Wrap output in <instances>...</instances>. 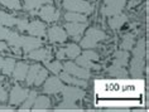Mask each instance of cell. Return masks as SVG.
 Masks as SVG:
<instances>
[{
  "label": "cell",
  "mask_w": 149,
  "mask_h": 112,
  "mask_svg": "<svg viewBox=\"0 0 149 112\" xmlns=\"http://www.w3.org/2000/svg\"><path fill=\"white\" fill-rule=\"evenodd\" d=\"M25 32H28L32 37H43L46 34V25L39 20H33L27 24Z\"/></svg>",
  "instance_id": "13"
},
{
  "label": "cell",
  "mask_w": 149,
  "mask_h": 112,
  "mask_svg": "<svg viewBox=\"0 0 149 112\" xmlns=\"http://www.w3.org/2000/svg\"><path fill=\"white\" fill-rule=\"evenodd\" d=\"M28 96V91L25 88H22L20 86H15L12 92H10V104H20L22 102H24V100Z\"/></svg>",
  "instance_id": "11"
},
{
  "label": "cell",
  "mask_w": 149,
  "mask_h": 112,
  "mask_svg": "<svg viewBox=\"0 0 149 112\" xmlns=\"http://www.w3.org/2000/svg\"><path fill=\"white\" fill-rule=\"evenodd\" d=\"M10 32L8 28H5V27H3V25H0V40H6L9 38V35H10Z\"/></svg>",
  "instance_id": "35"
},
{
  "label": "cell",
  "mask_w": 149,
  "mask_h": 112,
  "mask_svg": "<svg viewBox=\"0 0 149 112\" xmlns=\"http://www.w3.org/2000/svg\"><path fill=\"white\" fill-rule=\"evenodd\" d=\"M46 66H47V68L49 69L52 73H54V74H58L62 71V68H63V64H61V62H58V61H54V62L47 61Z\"/></svg>",
  "instance_id": "32"
},
{
  "label": "cell",
  "mask_w": 149,
  "mask_h": 112,
  "mask_svg": "<svg viewBox=\"0 0 149 112\" xmlns=\"http://www.w3.org/2000/svg\"><path fill=\"white\" fill-rule=\"evenodd\" d=\"M87 23H71V21H67L66 24V30L67 34H70L71 37H73L76 40H79L81 38V34L84 33V30L86 29Z\"/></svg>",
  "instance_id": "9"
},
{
  "label": "cell",
  "mask_w": 149,
  "mask_h": 112,
  "mask_svg": "<svg viewBox=\"0 0 149 112\" xmlns=\"http://www.w3.org/2000/svg\"><path fill=\"white\" fill-rule=\"evenodd\" d=\"M6 100V92L4 88L0 87V101H5Z\"/></svg>",
  "instance_id": "39"
},
{
  "label": "cell",
  "mask_w": 149,
  "mask_h": 112,
  "mask_svg": "<svg viewBox=\"0 0 149 112\" xmlns=\"http://www.w3.org/2000/svg\"><path fill=\"white\" fill-rule=\"evenodd\" d=\"M28 64L25 62H19V63H15L14 66V69H13V77L15 81H24L25 77H27V72H28Z\"/></svg>",
  "instance_id": "16"
},
{
  "label": "cell",
  "mask_w": 149,
  "mask_h": 112,
  "mask_svg": "<svg viewBox=\"0 0 149 112\" xmlns=\"http://www.w3.org/2000/svg\"><path fill=\"white\" fill-rule=\"evenodd\" d=\"M14 66H15V61L13 58H5L3 59V64H1V72L6 74V76H10L14 69Z\"/></svg>",
  "instance_id": "24"
},
{
  "label": "cell",
  "mask_w": 149,
  "mask_h": 112,
  "mask_svg": "<svg viewBox=\"0 0 149 112\" xmlns=\"http://www.w3.org/2000/svg\"><path fill=\"white\" fill-rule=\"evenodd\" d=\"M42 46V40L39 38H34V37H25L22 35L20 37V48H23L24 52H31L36 48H39Z\"/></svg>",
  "instance_id": "10"
},
{
  "label": "cell",
  "mask_w": 149,
  "mask_h": 112,
  "mask_svg": "<svg viewBox=\"0 0 149 112\" xmlns=\"http://www.w3.org/2000/svg\"><path fill=\"white\" fill-rule=\"evenodd\" d=\"M48 76V72H47V69H44L40 67L39 71H38V73H37V76H36V80H34V83L33 84H36V86H40L43 83V81L47 78Z\"/></svg>",
  "instance_id": "33"
},
{
  "label": "cell",
  "mask_w": 149,
  "mask_h": 112,
  "mask_svg": "<svg viewBox=\"0 0 149 112\" xmlns=\"http://www.w3.org/2000/svg\"><path fill=\"white\" fill-rule=\"evenodd\" d=\"M143 84H134L133 82H120V81H101L96 82L95 91L100 97L106 98H130L138 97L143 91Z\"/></svg>",
  "instance_id": "1"
},
{
  "label": "cell",
  "mask_w": 149,
  "mask_h": 112,
  "mask_svg": "<svg viewBox=\"0 0 149 112\" xmlns=\"http://www.w3.org/2000/svg\"><path fill=\"white\" fill-rule=\"evenodd\" d=\"M128 62V53L126 52H116L115 53V61L114 66L115 67H123Z\"/></svg>",
  "instance_id": "27"
},
{
  "label": "cell",
  "mask_w": 149,
  "mask_h": 112,
  "mask_svg": "<svg viewBox=\"0 0 149 112\" xmlns=\"http://www.w3.org/2000/svg\"><path fill=\"white\" fill-rule=\"evenodd\" d=\"M39 68H40L39 64H33L31 68H28L27 77H25V81H27V84H28V86H32L33 83H34L36 76H37V73H38Z\"/></svg>",
  "instance_id": "25"
},
{
  "label": "cell",
  "mask_w": 149,
  "mask_h": 112,
  "mask_svg": "<svg viewBox=\"0 0 149 112\" xmlns=\"http://www.w3.org/2000/svg\"><path fill=\"white\" fill-rule=\"evenodd\" d=\"M65 19L71 23H85L87 21L86 15L81 13H73V12H67L65 15Z\"/></svg>",
  "instance_id": "23"
},
{
  "label": "cell",
  "mask_w": 149,
  "mask_h": 112,
  "mask_svg": "<svg viewBox=\"0 0 149 112\" xmlns=\"http://www.w3.org/2000/svg\"><path fill=\"white\" fill-rule=\"evenodd\" d=\"M126 0H105V6L102 8V14L105 15H115L121 13Z\"/></svg>",
  "instance_id": "7"
},
{
  "label": "cell",
  "mask_w": 149,
  "mask_h": 112,
  "mask_svg": "<svg viewBox=\"0 0 149 112\" xmlns=\"http://www.w3.org/2000/svg\"><path fill=\"white\" fill-rule=\"evenodd\" d=\"M29 58L33 59V61H39V62H47V61H51L52 58V54L51 52L46 49V48H36L29 52Z\"/></svg>",
  "instance_id": "15"
},
{
  "label": "cell",
  "mask_w": 149,
  "mask_h": 112,
  "mask_svg": "<svg viewBox=\"0 0 149 112\" xmlns=\"http://www.w3.org/2000/svg\"><path fill=\"white\" fill-rule=\"evenodd\" d=\"M51 107V101L46 96H39L36 97L34 103H33V108L34 110H47Z\"/></svg>",
  "instance_id": "22"
},
{
  "label": "cell",
  "mask_w": 149,
  "mask_h": 112,
  "mask_svg": "<svg viewBox=\"0 0 149 112\" xmlns=\"http://www.w3.org/2000/svg\"><path fill=\"white\" fill-rule=\"evenodd\" d=\"M1 64H3V58L0 57V72H1Z\"/></svg>",
  "instance_id": "41"
},
{
  "label": "cell",
  "mask_w": 149,
  "mask_h": 112,
  "mask_svg": "<svg viewBox=\"0 0 149 112\" xmlns=\"http://www.w3.org/2000/svg\"><path fill=\"white\" fill-rule=\"evenodd\" d=\"M0 110H3V111H12V110H13V107H12V106H9V107L0 106Z\"/></svg>",
  "instance_id": "40"
},
{
  "label": "cell",
  "mask_w": 149,
  "mask_h": 112,
  "mask_svg": "<svg viewBox=\"0 0 149 112\" xmlns=\"http://www.w3.org/2000/svg\"><path fill=\"white\" fill-rule=\"evenodd\" d=\"M106 38L105 32H102L101 29L99 28H90L86 33V35L81 39V47L86 48V49H90V48H94L97 46L99 42H101Z\"/></svg>",
  "instance_id": "4"
},
{
  "label": "cell",
  "mask_w": 149,
  "mask_h": 112,
  "mask_svg": "<svg viewBox=\"0 0 149 112\" xmlns=\"http://www.w3.org/2000/svg\"><path fill=\"white\" fill-rule=\"evenodd\" d=\"M63 68H65V72L71 74V76L81 78V80H87V78H90V76H91V73L88 69L84 68V67H81L79 64H74L72 62L65 63V64H63Z\"/></svg>",
  "instance_id": "6"
},
{
  "label": "cell",
  "mask_w": 149,
  "mask_h": 112,
  "mask_svg": "<svg viewBox=\"0 0 149 112\" xmlns=\"http://www.w3.org/2000/svg\"><path fill=\"white\" fill-rule=\"evenodd\" d=\"M61 80L62 82H66L67 84H72V86H79V87H86V80H81V78H76L74 76H71L67 72L61 74Z\"/></svg>",
  "instance_id": "17"
},
{
  "label": "cell",
  "mask_w": 149,
  "mask_h": 112,
  "mask_svg": "<svg viewBox=\"0 0 149 112\" xmlns=\"http://www.w3.org/2000/svg\"><path fill=\"white\" fill-rule=\"evenodd\" d=\"M8 50V44L4 40H0V52H6Z\"/></svg>",
  "instance_id": "38"
},
{
  "label": "cell",
  "mask_w": 149,
  "mask_h": 112,
  "mask_svg": "<svg viewBox=\"0 0 149 112\" xmlns=\"http://www.w3.org/2000/svg\"><path fill=\"white\" fill-rule=\"evenodd\" d=\"M77 64L84 67V68L86 69H99L100 66H96L94 62L90 61V59H87L86 57H84V55H81V57H77Z\"/></svg>",
  "instance_id": "26"
},
{
  "label": "cell",
  "mask_w": 149,
  "mask_h": 112,
  "mask_svg": "<svg viewBox=\"0 0 149 112\" xmlns=\"http://www.w3.org/2000/svg\"><path fill=\"white\" fill-rule=\"evenodd\" d=\"M0 4L6 6L8 9H12V10H20L22 9V4L19 0H0Z\"/></svg>",
  "instance_id": "29"
},
{
  "label": "cell",
  "mask_w": 149,
  "mask_h": 112,
  "mask_svg": "<svg viewBox=\"0 0 149 112\" xmlns=\"http://www.w3.org/2000/svg\"><path fill=\"white\" fill-rule=\"evenodd\" d=\"M17 23H18L17 18H14L10 14L0 10V25H3V27H13Z\"/></svg>",
  "instance_id": "21"
},
{
  "label": "cell",
  "mask_w": 149,
  "mask_h": 112,
  "mask_svg": "<svg viewBox=\"0 0 149 112\" xmlns=\"http://www.w3.org/2000/svg\"><path fill=\"white\" fill-rule=\"evenodd\" d=\"M82 55H84V57H86L87 59H90V61H92V62H95V61H97V59H99V54L96 53V52H92V50L84 52Z\"/></svg>",
  "instance_id": "34"
},
{
  "label": "cell",
  "mask_w": 149,
  "mask_h": 112,
  "mask_svg": "<svg viewBox=\"0 0 149 112\" xmlns=\"http://www.w3.org/2000/svg\"><path fill=\"white\" fill-rule=\"evenodd\" d=\"M63 8L67 12L81 13V14H90L92 13L94 8L90 5V3L86 0H63Z\"/></svg>",
  "instance_id": "5"
},
{
  "label": "cell",
  "mask_w": 149,
  "mask_h": 112,
  "mask_svg": "<svg viewBox=\"0 0 149 112\" xmlns=\"http://www.w3.org/2000/svg\"><path fill=\"white\" fill-rule=\"evenodd\" d=\"M126 20H128L126 15L119 13V14H115V15H113V18L109 20V25H110L111 29H119V28H121L123 25L126 23Z\"/></svg>",
  "instance_id": "19"
},
{
  "label": "cell",
  "mask_w": 149,
  "mask_h": 112,
  "mask_svg": "<svg viewBox=\"0 0 149 112\" xmlns=\"http://www.w3.org/2000/svg\"><path fill=\"white\" fill-rule=\"evenodd\" d=\"M57 58H58V59H65V58H66V55H65V49H63V48L58 49V52H57Z\"/></svg>",
  "instance_id": "37"
},
{
  "label": "cell",
  "mask_w": 149,
  "mask_h": 112,
  "mask_svg": "<svg viewBox=\"0 0 149 112\" xmlns=\"http://www.w3.org/2000/svg\"><path fill=\"white\" fill-rule=\"evenodd\" d=\"M48 38L52 43H63L67 39V33L61 27H52L48 29Z\"/></svg>",
  "instance_id": "14"
},
{
  "label": "cell",
  "mask_w": 149,
  "mask_h": 112,
  "mask_svg": "<svg viewBox=\"0 0 149 112\" xmlns=\"http://www.w3.org/2000/svg\"><path fill=\"white\" fill-rule=\"evenodd\" d=\"M63 49H65L66 58H70V59H74V58L79 57V54H81V48L74 43L68 44V46L66 48H63Z\"/></svg>",
  "instance_id": "20"
},
{
  "label": "cell",
  "mask_w": 149,
  "mask_h": 112,
  "mask_svg": "<svg viewBox=\"0 0 149 112\" xmlns=\"http://www.w3.org/2000/svg\"><path fill=\"white\" fill-rule=\"evenodd\" d=\"M36 97H37V92L36 91L28 92V96H27V98L24 100V103H23V106H22V110H29V108H32V104L34 103Z\"/></svg>",
  "instance_id": "31"
},
{
  "label": "cell",
  "mask_w": 149,
  "mask_h": 112,
  "mask_svg": "<svg viewBox=\"0 0 149 112\" xmlns=\"http://www.w3.org/2000/svg\"><path fill=\"white\" fill-rule=\"evenodd\" d=\"M133 44H134V37H133V34H126V35L123 37L121 48H123L124 50L133 49Z\"/></svg>",
  "instance_id": "30"
},
{
  "label": "cell",
  "mask_w": 149,
  "mask_h": 112,
  "mask_svg": "<svg viewBox=\"0 0 149 112\" xmlns=\"http://www.w3.org/2000/svg\"><path fill=\"white\" fill-rule=\"evenodd\" d=\"M18 28L19 30L22 32H25V28H27V24H28V20L27 19H18Z\"/></svg>",
  "instance_id": "36"
},
{
  "label": "cell",
  "mask_w": 149,
  "mask_h": 112,
  "mask_svg": "<svg viewBox=\"0 0 149 112\" xmlns=\"http://www.w3.org/2000/svg\"><path fill=\"white\" fill-rule=\"evenodd\" d=\"M109 74L113 77H119V78H126L128 77V72L123 68V67H115L113 66L109 69Z\"/></svg>",
  "instance_id": "28"
},
{
  "label": "cell",
  "mask_w": 149,
  "mask_h": 112,
  "mask_svg": "<svg viewBox=\"0 0 149 112\" xmlns=\"http://www.w3.org/2000/svg\"><path fill=\"white\" fill-rule=\"evenodd\" d=\"M61 92L63 93V102L61 103V106H58V110H61V108H63V110H66V108H73L74 107L73 104L85 97L84 91H81L80 88L72 87V86H67V87L63 86Z\"/></svg>",
  "instance_id": "2"
},
{
  "label": "cell",
  "mask_w": 149,
  "mask_h": 112,
  "mask_svg": "<svg viewBox=\"0 0 149 112\" xmlns=\"http://www.w3.org/2000/svg\"><path fill=\"white\" fill-rule=\"evenodd\" d=\"M38 14L44 21H47V23L56 21V20H58V18H59V12L57 9H54V6H52V5L40 6L39 10H38Z\"/></svg>",
  "instance_id": "8"
},
{
  "label": "cell",
  "mask_w": 149,
  "mask_h": 112,
  "mask_svg": "<svg viewBox=\"0 0 149 112\" xmlns=\"http://www.w3.org/2000/svg\"><path fill=\"white\" fill-rule=\"evenodd\" d=\"M133 53H134V57L132 61V74L134 77H140L143 74V68H144V54H145L144 39H140L138 42Z\"/></svg>",
  "instance_id": "3"
},
{
  "label": "cell",
  "mask_w": 149,
  "mask_h": 112,
  "mask_svg": "<svg viewBox=\"0 0 149 112\" xmlns=\"http://www.w3.org/2000/svg\"><path fill=\"white\" fill-rule=\"evenodd\" d=\"M24 3H25V9L29 10L32 13V15H34L37 13V9H39L42 4L51 3V0H24Z\"/></svg>",
  "instance_id": "18"
},
{
  "label": "cell",
  "mask_w": 149,
  "mask_h": 112,
  "mask_svg": "<svg viewBox=\"0 0 149 112\" xmlns=\"http://www.w3.org/2000/svg\"><path fill=\"white\" fill-rule=\"evenodd\" d=\"M63 88V84H62V81L57 77H51L48 78L47 82L44 83V87H43V91L46 93H51V95H56V93L61 92Z\"/></svg>",
  "instance_id": "12"
}]
</instances>
